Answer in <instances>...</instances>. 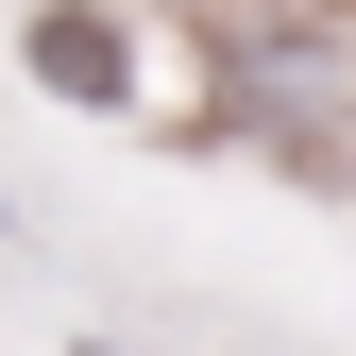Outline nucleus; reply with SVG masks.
<instances>
[{
    "label": "nucleus",
    "mask_w": 356,
    "mask_h": 356,
    "mask_svg": "<svg viewBox=\"0 0 356 356\" xmlns=\"http://www.w3.org/2000/svg\"><path fill=\"white\" fill-rule=\"evenodd\" d=\"M34 68H51L68 102H119V34L85 17V0H68V17H34Z\"/></svg>",
    "instance_id": "f257e3e1"
}]
</instances>
